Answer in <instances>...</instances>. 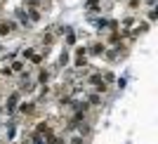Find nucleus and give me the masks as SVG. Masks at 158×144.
I'll return each mask as SVG.
<instances>
[{"instance_id":"f257e3e1","label":"nucleus","mask_w":158,"mask_h":144,"mask_svg":"<svg viewBox=\"0 0 158 144\" xmlns=\"http://www.w3.org/2000/svg\"><path fill=\"white\" fill-rule=\"evenodd\" d=\"M104 52H106V45H104V43H94V45L87 47V54H94V57H102Z\"/></svg>"},{"instance_id":"f03ea898","label":"nucleus","mask_w":158,"mask_h":144,"mask_svg":"<svg viewBox=\"0 0 158 144\" xmlns=\"http://www.w3.org/2000/svg\"><path fill=\"white\" fill-rule=\"evenodd\" d=\"M87 61V47H78L76 50V66H85Z\"/></svg>"},{"instance_id":"7ed1b4c3","label":"nucleus","mask_w":158,"mask_h":144,"mask_svg":"<svg viewBox=\"0 0 158 144\" xmlns=\"http://www.w3.org/2000/svg\"><path fill=\"white\" fill-rule=\"evenodd\" d=\"M19 113H24V116H33V113H35V104H33V102H24V104H19Z\"/></svg>"},{"instance_id":"20e7f679","label":"nucleus","mask_w":158,"mask_h":144,"mask_svg":"<svg viewBox=\"0 0 158 144\" xmlns=\"http://www.w3.org/2000/svg\"><path fill=\"white\" fill-rule=\"evenodd\" d=\"M12 28H14V21H0V38H5Z\"/></svg>"},{"instance_id":"39448f33","label":"nucleus","mask_w":158,"mask_h":144,"mask_svg":"<svg viewBox=\"0 0 158 144\" xmlns=\"http://www.w3.org/2000/svg\"><path fill=\"white\" fill-rule=\"evenodd\" d=\"M10 69H12V73H24L26 64H24V61H19V59H14L12 64H10Z\"/></svg>"},{"instance_id":"423d86ee","label":"nucleus","mask_w":158,"mask_h":144,"mask_svg":"<svg viewBox=\"0 0 158 144\" xmlns=\"http://www.w3.org/2000/svg\"><path fill=\"white\" fill-rule=\"evenodd\" d=\"M17 102H19V95H17V92H12V95H10V99H7V111H14V109H17Z\"/></svg>"},{"instance_id":"0eeeda50","label":"nucleus","mask_w":158,"mask_h":144,"mask_svg":"<svg viewBox=\"0 0 158 144\" xmlns=\"http://www.w3.org/2000/svg\"><path fill=\"white\" fill-rule=\"evenodd\" d=\"M47 80H50V71H47V69H40V71H38V83L45 85Z\"/></svg>"},{"instance_id":"6e6552de","label":"nucleus","mask_w":158,"mask_h":144,"mask_svg":"<svg viewBox=\"0 0 158 144\" xmlns=\"http://www.w3.org/2000/svg\"><path fill=\"white\" fill-rule=\"evenodd\" d=\"M35 132H38V135H47V132H50V123H47V121H43V123H38V128H35Z\"/></svg>"},{"instance_id":"1a4fd4ad","label":"nucleus","mask_w":158,"mask_h":144,"mask_svg":"<svg viewBox=\"0 0 158 144\" xmlns=\"http://www.w3.org/2000/svg\"><path fill=\"white\" fill-rule=\"evenodd\" d=\"M146 28H149V24H139L137 28H132V33H130V36H139V33H144Z\"/></svg>"},{"instance_id":"9d476101","label":"nucleus","mask_w":158,"mask_h":144,"mask_svg":"<svg viewBox=\"0 0 158 144\" xmlns=\"http://www.w3.org/2000/svg\"><path fill=\"white\" fill-rule=\"evenodd\" d=\"M142 7V0H127V10H139Z\"/></svg>"},{"instance_id":"9b49d317","label":"nucleus","mask_w":158,"mask_h":144,"mask_svg":"<svg viewBox=\"0 0 158 144\" xmlns=\"http://www.w3.org/2000/svg\"><path fill=\"white\" fill-rule=\"evenodd\" d=\"M28 17H31V21H38V19H40V10L31 7V12H28Z\"/></svg>"},{"instance_id":"f8f14e48","label":"nucleus","mask_w":158,"mask_h":144,"mask_svg":"<svg viewBox=\"0 0 158 144\" xmlns=\"http://www.w3.org/2000/svg\"><path fill=\"white\" fill-rule=\"evenodd\" d=\"M99 102H102V97H99L97 92H94V95H90V97H87V104H99Z\"/></svg>"},{"instance_id":"ddd939ff","label":"nucleus","mask_w":158,"mask_h":144,"mask_svg":"<svg viewBox=\"0 0 158 144\" xmlns=\"http://www.w3.org/2000/svg\"><path fill=\"white\" fill-rule=\"evenodd\" d=\"M31 61H33V64H43V54H40V52H33L31 54Z\"/></svg>"},{"instance_id":"4468645a","label":"nucleus","mask_w":158,"mask_h":144,"mask_svg":"<svg viewBox=\"0 0 158 144\" xmlns=\"http://www.w3.org/2000/svg\"><path fill=\"white\" fill-rule=\"evenodd\" d=\"M118 40H120V33H118V31H113L111 36H109V43H113V45H116Z\"/></svg>"},{"instance_id":"2eb2a0df","label":"nucleus","mask_w":158,"mask_h":144,"mask_svg":"<svg viewBox=\"0 0 158 144\" xmlns=\"http://www.w3.org/2000/svg\"><path fill=\"white\" fill-rule=\"evenodd\" d=\"M59 64H61V66H66V64H69V52H66V50L61 52V57H59Z\"/></svg>"},{"instance_id":"dca6fc26","label":"nucleus","mask_w":158,"mask_h":144,"mask_svg":"<svg viewBox=\"0 0 158 144\" xmlns=\"http://www.w3.org/2000/svg\"><path fill=\"white\" fill-rule=\"evenodd\" d=\"M66 43H69V45H73V43H76V36H73V31H66Z\"/></svg>"},{"instance_id":"f3484780","label":"nucleus","mask_w":158,"mask_h":144,"mask_svg":"<svg viewBox=\"0 0 158 144\" xmlns=\"http://www.w3.org/2000/svg\"><path fill=\"white\" fill-rule=\"evenodd\" d=\"M146 19H149V21H156V19H158V14H156V10H153V7L149 10V14H146Z\"/></svg>"},{"instance_id":"a211bd4d","label":"nucleus","mask_w":158,"mask_h":144,"mask_svg":"<svg viewBox=\"0 0 158 144\" xmlns=\"http://www.w3.org/2000/svg\"><path fill=\"white\" fill-rule=\"evenodd\" d=\"M90 83H92V85H99V83H102V76L92 73V76H90Z\"/></svg>"},{"instance_id":"6ab92c4d","label":"nucleus","mask_w":158,"mask_h":144,"mask_svg":"<svg viewBox=\"0 0 158 144\" xmlns=\"http://www.w3.org/2000/svg\"><path fill=\"white\" fill-rule=\"evenodd\" d=\"M132 24H135V17H127V19H123V26H125V28H130Z\"/></svg>"},{"instance_id":"aec40b11","label":"nucleus","mask_w":158,"mask_h":144,"mask_svg":"<svg viewBox=\"0 0 158 144\" xmlns=\"http://www.w3.org/2000/svg\"><path fill=\"white\" fill-rule=\"evenodd\" d=\"M35 52V50H33V47H26V50H24V52H21V57H26V59H31V54Z\"/></svg>"},{"instance_id":"412c9836","label":"nucleus","mask_w":158,"mask_h":144,"mask_svg":"<svg viewBox=\"0 0 158 144\" xmlns=\"http://www.w3.org/2000/svg\"><path fill=\"white\" fill-rule=\"evenodd\" d=\"M50 43H52V33H45L43 36V45H50Z\"/></svg>"},{"instance_id":"4be33fe9","label":"nucleus","mask_w":158,"mask_h":144,"mask_svg":"<svg viewBox=\"0 0 158 144\" xmlns=\"http://www.w3.org/2000/svg\"><path fill=\"white\" fill-rule=\"evenodd\" d=\"M104 83L109 85V83H113V73H104Z\"/></svg>"},{"instance_id":"5701e85b","label":"nucleus","mask_w":158,"mask_h":144,"mask_svg":"<svg viewBox=\"0 0 158 144\" xmlns=\"http://www.w3.org/2000/svg\"><path fill=\"white\" fill-rule=\"evenodd\" d=\"M33 142H35V144H45V139H43V135H38V132H35V137H33Z\"/></svg>"},{"instance_id":"b1692460","label":"nucleus","mask_w":158,"mask_h":144,"mask_svg":"<svg viewBox=\"0 0 158 144\" xmlns=\"http://www.w3.org/2000/svg\"><path fill=\"white\" fill-rule=\"evenodd\" d=\"M80 135H90V125H80Z\"/></svg>"},{"instance_id":"393cba45","label":"nucleus","mask_w":158,"mask_h":144,"mask_svg":"<svg viewBox=\"0 0 158 144\" xmlns=\"http://www.w3.org/2000/svg\"><path fill=\"white\" fill-rule=\"evenodd\" d=\"M97 5H99V0H87V7H90V10H94Z\"/></svg>"},{"instance_id":"a878e982","label":"nucleus","mask_w":158,"mask_h":144,"mask_svg":"<svg viewBox=\"0 0 158 144\" xmlns=\"http://www.w3.org/2000/svg\"><path fill=\"white\" fill-rule=\"evenodd\" d=\"M71 144H85V142H83V137L78 135V137H73V139H71Z\"/></svg>"}]
</instances>
